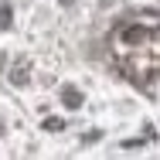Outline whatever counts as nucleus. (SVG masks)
<instances>
[{
	"label": "nucleus",
	"mask_w": 160,
	"mask_h": 160,
	"mask_svg": "<svg viewBox=\"0 0 160 160\" xmlns=\"http://www.w3.org/2000/svg\"><path fill=\"white\" fill-rule=\"evenodd\" d=\"M65 102H68V106H78V92H75V89H65Z\"/></svg>",
	"instance_id": "1"
}]
</instances>
